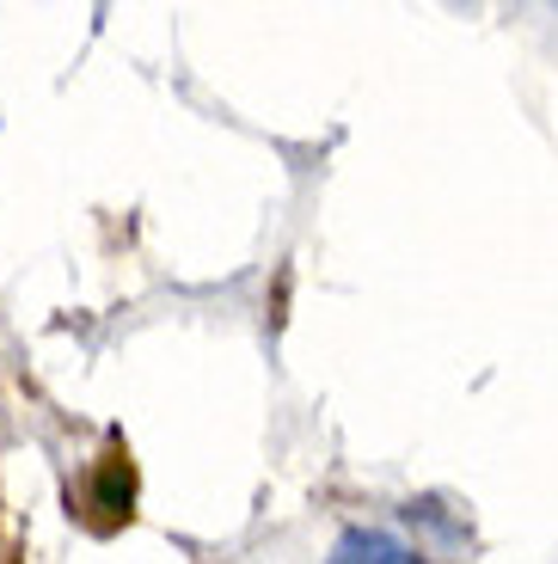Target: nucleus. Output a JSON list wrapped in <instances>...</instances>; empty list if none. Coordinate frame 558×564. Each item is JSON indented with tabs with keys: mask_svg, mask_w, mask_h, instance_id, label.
<instances>
[{
	"mask_svg": "<svg viewBox=\"0 0 558 564\" xmlns=\"http://www.w3.org/2000/svg\"><path fill=\"white\" fill-rule=\"evenodd\" d=\"M332 564H411V558L399 552V540H387V534H368V528H350V534L337 540Z\"/></svg>",
	"mask_w": 558,
	"mask_h": 564,
	"instance_id": "nucleus-1",
	"label": "nucleus"
},
{
	"mask_svg": "<svg viewBox=\"0 0 558 564\" xmlns=\"http://www.w3.org/2000/svg\"><path fill=\"white\" fill-rule=\"evenodd\" d=\"M98 509H111V516H129V503H136V466H129V454H105V466H98Z\"/></svg>",
	"mask_w": 558,
	"mask_h": 564,
	"instance_id": "nucleus-2",
	"label": "nucleus"
}]
</instances>
